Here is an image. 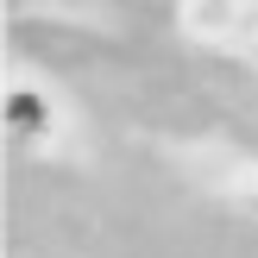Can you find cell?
<instances>
[{
  "instance_id": "obj_1",
  "label": "cell",
  "mask_w": 258,
  "mask_h": 258,
  "mask_svg": "<svg viewBox=\"0 0 258 258\" xmlns=\"http://www.w3.org/2000/svg\"><path fill=\"white\" fill-rule=\"evenodd\" d=\"M183 32L258 70V0H183Z\"/></svg>"
}]
</instances>
